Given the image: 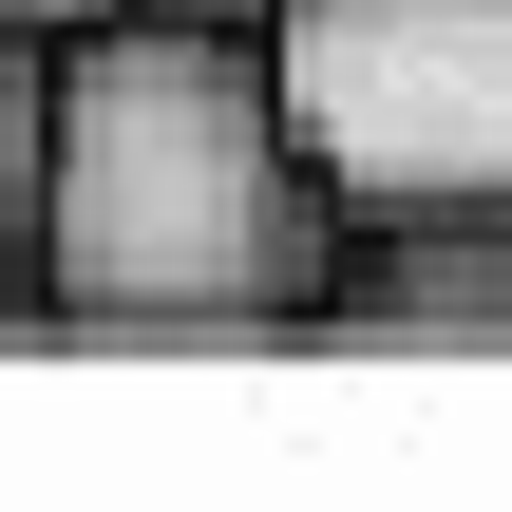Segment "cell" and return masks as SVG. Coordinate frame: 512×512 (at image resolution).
<instances>
[{
  "label": "cell",
  "mask_w": 512,
  "mask_h": 512,
  "mask_svg": "<svg viewBox=\"0 0 512 512\" xmlns=\"http://www.w3.org/2000/svg\"><path fill=\"white\" fill-rule=\"evenodd\" d=\"M342 285V190L285 133L266 19L114 0L57 38L38 152V323L57 342H285Z\"/></svg>",
  "instance_id": "1"
},
{
  "label": "cell",
  "mask_w": 512,
  "mask_h": 512,
  "mask_svg": "<svg viewBox=\"0 0 512 512\" xmlns=\"http://www.w3.org/2000/svg\"><path fill=\"white\" fill-rule=\"evenodd\" d=\"M266 76L342 228L512 209V0H266Z\"/></svg>",
  "instance_id": "2"
},
{
  "label": "cell",
  "mask_w": 512,
  "mask_h": 512,
  "mask_svg": "<svg viewBox=\"0 0 512 512\" xmlns=\"http://www.w3.org/2000/svg\"><path fill=\"white\" fill-rule=\"evenodd\" d=\"M342 342H512V209H380L323 285Z\"/></svg>",
  "instance_id": "3"
},
{
  "label": "cell",
  "mask_w": 512,
  "mask_h": 512,
  "mask_svg": "<svg viewBox=\"0 0 512 512\" xmlns=\"http://www.w3.org/2000/svg\"><path fill=\"white\" fill-rule=\"evenodd\" d=\"M38 152H57V38H0V323H38Z\"/></svg>",
  "instance_id": "4"
},
{
  "label": "cell",
  "mask_w": 512,
  "mask_h": 512,
  "mask_svg": "<svg viewBox=\"0 0 512 512\" xmlns=\"http://www.w3.org/2000/svg\"><path fill=\"white\" fill-rule=\"evenodd\" d=\"M114 0H0V38H95Z\"/></svg>",
  "instance_id": "5"
},
{
  "label": "cell",
  "mask_w": 512,
  "mask_h": 512,
  "mask_svg": "<svg viewBox=\"0 0 512 512\" xmlns=\"http://www.w3.org/2000/svg\"><path fill=\"white\" fill-rule=\"evenodd\" d=\"M190 19H266V0H190Z\"/></svg>",
  "instance_id": "6"
}]
</instances>
